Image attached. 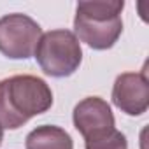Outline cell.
Returning a JSON list of instances; mask_svg holds the SVG:
<instances>
[{
  "instance_id": "1",
  "label": "cell",
  "mask_w": 149,
  "mask_h": 149,
  "mask_svg": "<svg viewBox=\"0 0 149 149\" xmlns=\"http://www.w3.org/2000/svg\"><path fill=\"white\" fill-rule=\"evenodd\" d=\"M53 105V91L37 76H13L0 81V126L18 130L30 118Z\"/></svg>"
},
{
  "instance_id": "2",
  "label": "cell",
  "mask_w": 149,
  "mask_h": 149,
  "mask_svg": "<svg viewBox=\"0 0 149 149\" xmlns=\"http://www.w3.org/2000/svg\"><path fill=\"white\" fill-rule=\"evenodd\" d=\"M123 0H81L76 7L74 35L97 51L111 49L123 33Z\"/></svg>"
},
{
  "instance_id": "3",
  "label": "cell",
  "mask_w": 149,
  "mask_h": 149,
  "mask_svg": "<svg viewBox=\"0 0 149 149\" xmlns=\"http://www.w3.org/2000/svg\"><path fill=\"white\" fill-rule=\"evenodd\" d=\"M33 56L46 76L68 77L79 68L83 49L74 32L51 30L42 33Z\"/></svg>"
},
{
  "instance_id": "4",
  "label": "cell",
  "mask_w": 149,
  "mask_h": 149,
  "mask_svg": "<svg viewBox=\"0 0 149 149\" xmlns=\"http://www.w3.org/2000/svg\"><path fill=\"white\" fill-rule=\"evenodd\" d=\"M40 37V25L26 14L14 13L0 18V53L11 60L32 58Z\"/></svg>"
},
{
  "instance_id": "5",
  "label": "cell",
  "mask_w": 149,
  "mask_h": 149,
  "mask_svg": "<svg viewBox=\"0 0 149 149\" xmlns=\"http://www.w3.org/2000/svg\"><path fill=\"white\" fill-rule=\"evenodd\" d=\"M112 102L128 116L144 114L149 107V81L146 70L118 76L112 86Z\"/></svg>"
},
{
  "instance_id": "6",
  "label": "cell",
  "mask_w": 149,
  "mask_h": 149,
  "mask_svg": "<svg viewBox=\"0 0 149 149\" xmlns=\"http://www.w3.org/2000/svg\"><path fill=\"white\" fill-rule=\"evenodd\" d=\"M72 119L76 130L84 139L116 128V119L111 111V105L100 97H88L81 100L74 107Z\"/></svg>"
},
{
  "instance_id": "7",
  "label": "cell",
  "mask_w": 149,
  "mask_h": 149,
  "mask_svg": "<svg viewBox=\"0 0 149 149\" xmlns=\"http://www.w3.org/2000/svg\"><path fill=\"white\" fill-rule=\"evenodd\" d=\"M26 149H74L72 137L60 126L42 125L33 128L25 140Z\"/></svg>"
},
{
  "instance_id": "8",
  "label": "cell",
  "mask_w": 149,
  "mask_h": 149,
  "mask_svg": "<svg viewBox=\"0 0 149 149\" xmlns=\"http://www.w3.org/2000/svg\"><path fill=\"white\" fill-rule=\"evenodd\" d=\"M84 149H128V140L119 130H105L84 139Z\"/></svg>"
},
{
  "instance_id": "9",
  "label": "cell",
  "mask_w": 149,
  "mask_h": 149,
  "mask_svg": "<svg viewBox=\"0 0 149 149\" xmlns=\"http://www.w3.org/2000/svg\"><path fill=\"white\" fill-rule=\"evenodd\" d=\"M2 140H4V128L0 126V146H2Z\"/></svg>"
}]
</instances>
